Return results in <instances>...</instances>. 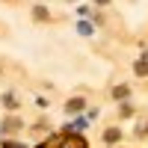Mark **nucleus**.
Returning <instances> with one entry per match:
<instances>
[{
  "instance_id": "obj_1",
  "label": "nucleus",
  "mask_w": 148,
  "mask_h": 148,
  "mask_svg": "<svg viewBox=\"0 0 148 148\" xmlns=\"http://www.w3.org/2000/svg\"><path fill=\"white\" fill-rule=\"evenodd\" d=\"M121 139V130L119 127H107L104 130V142H119Z\"/></svg>"
},
{
  "instance_id": "obj_2",
  "label": "nucleus",
  "mask_w": 148,
  "mask_h": 148,
  "mask_svg": "<svg viewBox=\"0 0 148 148\" xmlns=\"http://www.w3.org/2000/svg\"><path fill=\"white\" fill-rule=\"evenodd\" d=\"M80 107H83L80 98H77V101H68V104H65V110H80Z\"/></svg>"
},
{
  "instance_id": "obj_3",
  "label": "nucleus",
  "mask_w": 148,
  "mask_h": 148,
  "mask_svg": "<svg viewBox=\"0 0 148 148\" xmlns=\"http://www.w3.org/2000/svg\"><path fill=\"white\" fill-rule=\"evenodd\" d=\"M113 95H116V98H125V95H127V86H119V89H116Z\"/></svg>"
},
{
  "instance_id": "obj_4",
  "label": "nucleus",
  "mask_w": 148,
  "mask_h": 148,
  "mask_svg": "<svg viewBox=\"0 0 148 148\" xmlns=\"http://www.w3.org/2000/svg\"><path fill=\"white\" fill-rule=\"evenodd\" d=\"M98 3H110V0H98Z\"/></svg>"
},
{
  "instance_id": "obj_5",
  "label": "nucleus",
  "mask_w": 148,
  "mask_h": 148,
  "mask_svg": "<svg viewBox=\"0 0 148 148\" xmlns=\"http://www.w3.org/2000/svg\"><path fill=\"white\" fill-rule=\"evenodd\" d=\"M68 3H74V0H68Z\"/></svg>"
}]
</instances>
